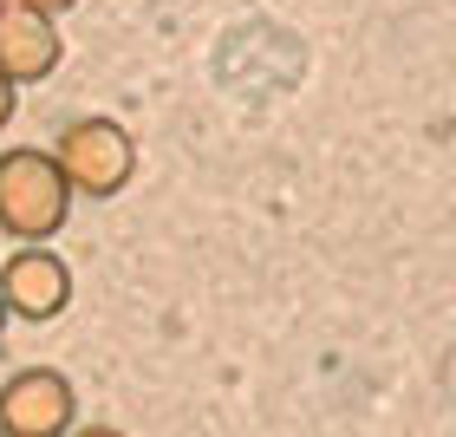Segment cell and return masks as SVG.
I'll use <instances>...</instances> for the list:
<instances>
[{
  "label": "cell",
  "instance_id": "obj_7",
  "mask_svg": "<svg viewBox=\"0 0 456 437\" xmlns=\"http://www.w3.org/2000/svg\"><path fill=\"white\" fill-rule=\"evenodd\" d=\"M7 118H13V86L0 78V131H7Z\"/></svg>",
  "mask_w": 456,
  "mask_h": 437
},
{
  "label": "cell",
  "instance_id": "obj_4",
  "mask_svg": "<svg viewBox=\"0 0 456 437\" xmlns=\"http://www.w3.org/2000/svg\"><path fill=\"white\" fill-rule=\"evenodd\" d=\"M72 301V268L53 248H20L0 261V307L13 320H59Z\"/></svg>",
  "mask_w": 456,
  "mask_h": 437
},
{
  "label": "cell",
  "instance_id": "obj_9",
  "mask_svg": "<svg viewBox=\"0 0 456 437\" xmlns=\"http://www.w3.org/2000/svg\"><path fill=\"white\" fill-rule=\"evenodd\" d=\"M0 326H7V307H0Z\"/></svg>",
  "mask_w": 456,
  "mask_h": 437
},
{
  "label": "cell",
  "instance_id": "obj_6",
  "mask_svg": "<svg viewBox=\"0 0 456 437\" xmlns=\"http://www.w3.org/2000/svg\"><path fill=\"white\" fill-rule=\"evenodd\" d=\"M13 7H27V13H46V20H53V13H66V7H78V0H13Z\"/></svg>",
  "mask_w": 456,
  "mask_h": 437
},
{
  "label": "cell",
  "instance_id": "obj_1",
  "mask_svg": "<svg viewBox=\"0 0 456 437\" xmlns=\"http://www.w3.org/2000/svg\"><path fill=\"white\" fill-rule=\"evenodd\" d=\"M72 216V183L59 177L53 151H7L0 157V235L39 248Z\"/></svg>",
  "mask_w": 456,
  "mask_h": 437
},
{
  "label": "cell",
  "instance_id": "obj_2",
  "mask_svg": "<svg viewBox=\"0 0 456 437\" xmlns=\"http://www.w3.org/2000/svg\"><path fill=\"white\" fill-rule=\"evenodd\" d=\"M53 163H59V177L72 183V196H118L137 170V144L111 118H78V124H66Z\"/></svg>",
  "mask_w": 456,
  "mask_h": 437
},
{
  "label": "cell",
  "instance_id": "obj_8",
  "mask_svg": "<svg viewBox=\"0 0 456 437\" xmlns=\"http://www.w3.org/2000/svg\"><path fill=\"white\" fill-rule=\"evenodd\" d=\"M72 437H124V431H111V425H86V431H72Z\"/></svg>",
  "mask_w": 456,
  "mask_h": 437
},
{
  "label": "cell",
  "instance_id": "obj_10",
  "mask_svg": "<svg viewBox=\"0 0 456 437\" xmlns=\"http://www.w3.org/2000/svg\"><path fill=\"white\" fill-rule=\"evenodd\" d=\"M0 437H7V431H0Z\"/></svg>",
  "mask_w": 456,
  "mask_h": 437
},
{
  "label": "cell",
  "instance_id": "obj_5",
  "mask_svg": "<svg viewBox=\"0 0 456 437\" xmlns=\"http://www.w3.org/2000/svg\"><path fill=\"white\" fill-rule=\"evenodd\" d=\"M59 66V27L46 13H27V7H0V78L7 86H33Z\"/></svg>",
  "mask_w": 456,
  "mask_h": 437
},
{
  "label": "cell",
  "instance_id": "obj_3",
  "mask_svg": "<svg viewBox=\"0 0 456 437\" xmlns=\"http://www.w3.org/2000/svg\"><path fill=\"white\" fill-rule=\"evenodd\" d=\"M72 379L53 366H27L0 385V431L7 437H66L72 431Z\"/></svg>",
  "mask_w": 456,
  "mask_h": 437
}]
</instances>
